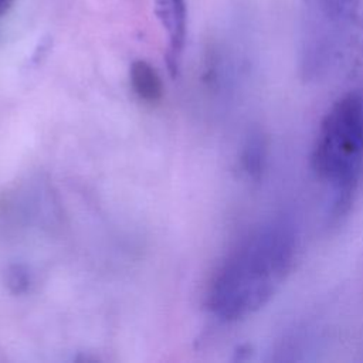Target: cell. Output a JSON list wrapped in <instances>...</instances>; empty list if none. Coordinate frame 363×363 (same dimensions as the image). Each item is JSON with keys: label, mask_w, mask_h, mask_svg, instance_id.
Instances as JSON below:
<instances>
[{"label": "cell", "mask_w": 363, "mask_h": 363, "mask_svg": "<svg viewBox=\"0 0 363 363\" xmlns=\"http://www.w3.org/2000/svg\"><path fill=\"white\" fill-rule=\"evenodd\" d=\"M295 252V228L286 220L269 221L251 233L214 279L210 292L213 311L234 320L262 308L291 271Z\"/></svg>", "instance_id": "6da1fadb"}, {"label": "cell", "mask_w": 363, "mask_h": 363, "mask_svg": "<svg viewBox=\"0 0 363 363\" xmlns=\"http://www.w3.org/2000/svg\"><path fill=\"white\" fill-rule=\"evenodd\" d=\"M363 164V94L339 98L323 116L312 149V167L333 191L342 213L357 184Z\"/></svg>", "instance_id": "7a4b0ae2"}, {"label": "cell", "mask_w": 363, "mask_h": 363, "mask_svg": "<svg viewBox=\"0 0 363 363\" xmlns=\"http://www.w3.org/2000/svg\"><path fill=\"white\" fill-rule=\"evenodd\" d=\"M155 13L166 30L167 47V65L172 75L177 74L187 28V9L186 0H155Z\"/></svg>", "instance_id": "3957f363"}, {"label": "cell", "mask_w": 363, "mask_h": 363, "mask_svg": "<svg viewBox=\"0 0 363 363\" xmlns=\"http://www.w3.org/2000/svg\"><path fill=\"white\" fill-rule=\"evenodd\" d=\"M130 82L138 96L147 102L162 98L163 86L156 69L146 61L138 60L130 67Z\"/></svg>", "instance_id": "277c9868"}, {"label": "cell", "mask_w": 363, "mask_h": 363, "mask_svg": "<svg viewBox=\"0 0 363 363\" xmlns=\"http://www.w3.org/2000/svg\"><path fill=\"white\" fill-rule=\"evenodd\" d=\"M359 0H320L322 13L336 24L350 21L357 11Z\"/></svg>", "instance_id": "5b68a950"}, {"label": "cell", "mask_w": 363, "mask_h": 363, "mask_svg": "<svg viewBox=\"0 0 363 363\" xmlns=\"http://www.w3.org/2000/svg\"><path fill=\"white\" fill-rule=\"evenodd\" d=\"M6 282L13 294H23L30 285V277L21 265H11L6 272Z\"/></svg>", "instance_id": "8992f818"}, {"label": "cell", "mask_w": 363, "mask_h": 363, "mask_svg": "<svg viewBox=\"0 0 363 363\" xmlns=\"http://www.w3.org/2000/svg\"><path fill=\"white\" fill-rule=\"evenodd\" d=\"M16 0H0V17L4 16L10 9L11 6L14 4Z\"/></svg>", "instance_id": "52a82bcc"}]
</instances>
